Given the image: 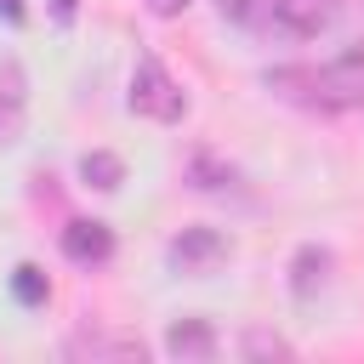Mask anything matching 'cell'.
<instances>
[{"mask_svg":"<svg viewBox=\"0 0 364 364\" xmlns=\"http://www.w3.org/2000/svg\"><path fill=\"white\" fill-rule=\"evenodd\" d=\"M131 114L159 119V125H176L188 114V91L165 74L159 57H136V68H131Z\"/></svg>","mask_w":364,"mask_h":364,"instance_id":"cell-1","label":"cell"},{"mask_svg":"<svg viewBox=\"0 0 364 364\" xmlns=\"http://www.w3.org/2000/svg\"><path fill=\"white\" fill-rule=\"evenodd\" d=\"M301 80H307L313 102L330 108V114L364 108V51H341V57H330L324 68H313V74H301Z\"/></svg>","mask_w":364,"mask_h":364,"instance_id":"cell-2","label":"cell"},{"mask_svg":"<svg viewBox=\"0 0 364 364\" xmlns=\"http://www.w3.org/2000/svg\"><path fill=\"white\" fill-rule=\"evenodd\" d=\"M165 262H171L176 273H188V279H205V273H216V267L228 262V239H222L216 228H182V233L165 245Z\"/></svg>","mask_w":364,"mask_h":364,"instance_id":"cell-3","label":"cell"},{"mask_svg":"<svg viewBox=\"0 0 364 364\" xmlns=\"http://www.w3.org/2000/svg\"><path fill=\"white\" fill-rule=\"evenodd\" d=\"M63 256L80 262V267H102L114 256V228L108 222H91V216H74L63 228Z\"/></svg>","mask_w":364,"mask_h":364,"instance_id":"cell-4","label":"cell"},{"mask_svg":"<svg viewBox=\"0 0 364 364\" xmlns=\"http://www.w3.org/2000/svg\"><path fill=\"white\" fill-rule=\"evenodd\" d=\"M273 17H279L284 34L313 40V34H324V28L341 17V0H273Z\"/></svg>","mask_w":364,"mask_h":364,"instance_id":"cell-5","label":"cell"},{"mask_svg":"<svg viewBox=\"0 0 364 364\" xmlns=\"http://www.w3.org/2000/svg\"><path fill=\"white\" fill-rule=\"evenodd\" d=\"M165 353L182 358V364H205V358H216V330L205 318H176L165 330Z\"/></svg>","mask_w":364,"mask_h":364,"instance_id":"cell-6","label":"cell"},{"mask_svg":"<svg viewBox=\"0 0 364 364\" xmlns=\"http://www.w3.org/2000/svg\"><path fill=\"white\" fill-rule=\"evenodd\" d=\"M68 358H125V364H142L148 347H142L136 336H102V330L91 336V330H85V336L68 341Z\"/></svg>","mask_w":364,"mask_h":364,"instance_id":"cell-7","label":"cell"},{"mask_svg":"<svg viewBox=\"0 0 364 364\" xmlns=\"http://www.w3.org/2000/svg\"><path fill=\"white\" fill-rule=\"evenodd\" d=\"M324 279H330V250L301 245L296 262H290V296H296V301H313V296L324 290Z\"/></svg>","mask_w":364,"mask_h":364,"instance_id":"cell-8","label":"cell"},{"mask_svg":"<svg viewBox=\"0 0 364 364\" xmlns=\"http://www.w3.org/2000/svg\"><path fill=\"white\" fill-rule=\"evenodd\" d=\"M182 182L199 188V193H216V188H233V165L216 159L210 148H193V154L182 159Z\"/></svg>","mask_w":364,"mask_h":364,"instance_id":"cell-9","label":"cell"},{"mask_svg":"<svg viewBox=\"0 0 364 364\" xmlns=\"http://www.w3.org/2000/svg\"><path fill=\"white\" fill-rule=\"evenodd\" d=\"M80 182L97 188V193H114L125 182V159L108 154V148H91V154H80Z\"/></svg>","mask_w":364,"mask_h":364,"instance_id":"cell-10","label":"cell"},{"mask_svg":"<svg viewBox=\"0 0 364 364\" xmlns=\"http://www.w3.org/2000/svg\"><path fill=\"white\" fill-rule=\"evenodd\" d=\"M11 296H17L23 307H46V301H51V279H46L34 262H17V267H11Z\"/></svg>","mask_w":364,"mask_h":364,"instance_id":"cell-11","label":"cell"},{"mask_svg":"<svg viewBox=\"0 0 364 364\" xmlns=\"http://www.w3.org/2000/svg\"><path fill=\"white\" fill-rule=\"evenodd\" d=\"M245 353L250 358H290V341L273 330H245Z\"/></svg>","mask_w":364,"mask_h":364,"instance_id":"cell-12","label":"cell"},{"mask_svg":"<svg viewBox=\"0 0 364 364\" xmlns=\"http://www.w3.org/2000/svg\"><path fill=\"white\" fill-rule=\"evenodd\" d=\"M0 17H6V23H23L28 6H23V0H0Z\"/></svg>","mask_w":364,"mask_h":364,"instance_id":"cell-13","label":"cell"},{"mask_svg":"<svg viewBox=\"0 0 364 364\" xmlns=\"http://www.w3.org/2000/svg\"><path fill=\"white\" fill-rule=\"evenodd\" d=\"M182 6H188V0H148V11H154V17H176Z\"/></svg>","mask_w":364,"mask_h":364,"instance_id":"cell-14","label":"cell"},{"mask_svg":"<svg viewBox=\"0 0 364 364\" xmlns=\"http://www.w3.org/2000/svg\"><path fill=\"white\" fill-rule=\"evenodd\" d=\"M51 17L57 23H74V0H51Z\"/></svg>","mask_w":364,"mask_h":364,"instance_id":"cell-15","label":"cell"},{"mask_svg":"<svg viewBox=\"0 0 364 364\" xmlns=\"http://www.w3.org/2000/svg\"><path fill=\"white\" fill-rule=\"evenodd\" d=\"M216 6H222L228 17H250V0H216Z\"/></svg>","mask_w":364,"mask_h":364,"instance_id":"cell-16","label":"cell"}]
</instances>
